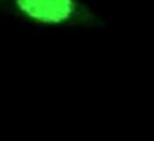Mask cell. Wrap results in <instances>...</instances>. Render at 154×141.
Segmentation results:
<instances>
[{"label":"cell","mask_w":154,"mask_h":141,"mask_svg":"<svg viewBox=\"0 0 154 141\" xmlns=\"http://www.w3.org/2000/svg\"><path fill=\"white\" fill-rule=\"evenodd\" d=\"M0 12L54 29H96L101 17L82 0H0Z\"/></svg>","instance_id":"6da1fadb"}]
</instances>
